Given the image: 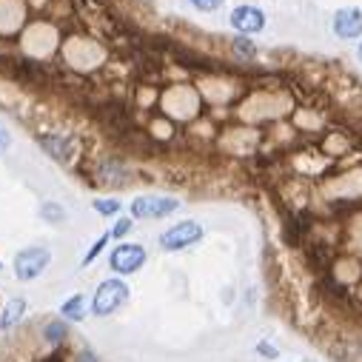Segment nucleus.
<instances>
[{"label": "nucleus", "mask_w": 362, "mask_h": 362, "mask_svg": "<svg viewBox=\"0 0 362 362\" xmlns=\"http://www.w3.org/2000/svg\"><path fill=\"white\" fill-rule=\"evenodd\" d=\"M0 362H103L98 351L71 339L66 320H43L37 328V348L29 342L4 351Z\"/></svg>", "instance_id": "1"}, {"label": "nucleus", "mask_w": 362, "mask_h": 362, "mask_svg": "<svg viewBox=\"0 0 362 362\" xmlns=\"http://www.w3.org/2000/svg\"><path fill=\"white\" fill-rule=\"evenodd\" d=\"M129 303V286L126 280L115 277V280H103L92 297V314L95 317H112L120 305Z\"/></svg>", "instance_id": "2"}, {"label": "nucleus", "mask_w": 362, "mask_h": 362, "mask_svg": "<svg viewBox=\"0 0 362 362\" xmlns=\"http://www.w3.org/2000/svg\"><path fill=\"white\" fill-rule=\"evenodd\" d=\"M49 262H52V251L49 248L29 245V248L18 251V257H15V274H18L21 283H32L49 268Z\"/></svg>", "instance_id": "3"}, {"label": "nucleus", "mask_w": 362, "mask_h": 362, "mask_svg": "<svg viewBox=\"0 0 362 362\" xmlns=\"http://www.w3.org/2000/svg\"><path fill=\"white\" fill-rule=\"evenodd\" d=\"M200 240H203V226L197 220H183V223H174L168 231H163L157 243L163 251H183Z\"/></svg>", "instance_id": "4"}, {"label": "nucleus", "mask_w": 362, "mask_h": 362, "mask_svg": "<svg viewBox=\"0 0 362 362\" xmlns=\"http://www.w3.org/2000/svg\"><path fill=\"white\" fill-rule=\"evenodd\" d=\"M132 220H163L180 209L174 197H157V194H143L132 200Z\"/></svg>", "instance_id": "5"}, {"label": "nucleus", "mask_w": 362, "mask_h": 362, "mask_svg": "<svg viewBox=\"0 0 362 362\" xmlns=\"http://www.w3.org/2000/svg\"><path fill=\"white\" fill-rule=\"evenodd\" d=\"M146 259H148V254H146L143 245H137V243H120L109 254V268L115 271V274L126 277V274H134V271H140L146 265Z\"/></svg>", "instance_id": "6"}, {"label": "nucleus", "mask_w": 362, "mask_h": 362, "mask_svg": "<svg viewBox=\"0 0 362 362\" xmlns=\"http://www.w3.org/2000/svg\"><path fill=\"white\" fill-rule=\"evenodd\" d=\"M228 23H231V29H234L237 35H243V37H251V35H259V32L265 29L268 18H265V12H262L259 6H251V4H240V6H234V9H231V15H228Z\"/></svg>", "instance_id": "7"}, {"label": "nucleus", "mask_w": 362, "mask_h": 362, "mask_svg": "<svg viewBox=\"0 0 362 362\" xmlns=\"http://www.w3.org/2000/svg\"><path fill=\"white\" fill-rule=\"evenodd\" d=\"M334 35L339 40H359L362 37V9L356 6H342L334 12Z\"/></svg>", "instance_id": "8"}, {"label": "nucleus", "mask_w": 362, "mask_h": 362, "mask_svg": "<svg viewBox=\"0 0 362 362\" xmlns=\"http://www.w3.org/2000/svg\"><path fill=\"white\" fill-rule=\"evenodd\" d=\"M98 180L103 186H126L132 174L123 163H103V165H98Z\"/></svg>", "instance_id": "9"}, {"label": "nucleus", "mask_w": 362, "mask_h": 362, "mask_svg": "<svg viewBox=\"0 0 362 362\" xmlns=\"http://www.w3.org/2000/svg\"><path fill=\"white\" fill-rule=\"evenodd\" d=\"M43 148H46L54 160L69 163L71 154H74V140H71V137H63V134H49V137H43Z\"/></svg>", "instance_id": "10"}, {"label": "nucleus", "mask_w": 362, "mask_h": 362, "mask_svg": "<svg viewBox=\"0 0 362 362\" xmlns=\"http://www.w3.org/2000/svg\"><path fill=\"white\" fill-rule=\"evenodd\" d=\"M23 314H26V300H23V297L9 300V303H6V308L0 311V331L6 334V331H12L15 325H21Z\"/></svg>", "instance_id": "11"}, {"label": "nucleus", "mask_w": 362, "mask_h": 362, "mask_svg": "<svg viewBox=\"0 0 362 362\" xmlns=\"http://www.w3.org/2000/svg\"><path fill=\"white\" fill-rule=\"evenodd\" d=\"M60 317H63L66 322H80V320L86 317V297H83V294L69 297V300L60 305Z\"/></svg>", "instance_id": "12"}, {"label": "nucleus", "mask_w": 362, "mask_h": 362, "mask_svg": "<svg viewBox=\"0 0 362 362\" xmlns=\"http://www.w3.org/2000/svg\"><path fill=\"white\" fill-rule=\"evenodd\" d=\"M234 54H237L240 60H257V46H254L248 37L237 35V37H234Z\"/></svg>", "instance_id": "13"}, {"label": "nucleus", "mask_w": 362, "mask_h": 362, "mask_svg": "<svg viewBox=\"0 0 362 362\" xmlns=\"http://www.w3.org/2000/svg\"><path fill=\"white\" fill-rule=\"evenodd\" d=\"M40 217H43L46 223H63V220H66V211H63L60 203H43V206H40Z\"/></svg>", "instance_id": "14"}, {"label": "nucleus", "mask_w": 362, "mask_h": 362, "mask_svg": "<svg viewBox=\"0 0 362 362\" xmlns=\"http://www.w3.org/2000/svg\"><path fill=\"white\" fill-rule=\"evenodd\" d=\"M95 211H100L103 217H115V214H120V200H115V197H100V200H95Z\"/></svg>", "instance_id": "15"}, {"label": "nucleus", "mask_w": 362, "mask_h": 362, "mask_svg": "<svg viewBox=\"0 0 362 362\" xmlns=\"http://www.w3.org/2000/svg\"><path fill=\"white\" fill-rule=\"evenodd\" d=\"M109 240H112V231H106V234H100V237H98V243H95L92 248H88V254L83 257V265H92V262L98 259V254H100V251L106 248V243H109Z\"/></svg>", "instance_id": "16"}, {"label": "nucleus", "mask_w": 362, "mask_h": 362, "mask_svg": "<svg viewBox=\"0 0 362 362\" xmlns=\"http://www.w3.org/2000/svg\"><path fill=\"white\" fill-rule=\"evenodd\" d=\"M189 4L197 9V12H217L226 0H189Z\"/></svg>", "instance_id": "17"}, {"label": "nucleus", "mask_w": 362, "mask_h": 362, "mask_svg": "<svg viewBox=\"0 0 362 362\" xmlns=\"http://www.w3.org/2000/svg\"><path fill=\"white\" fill-rule=\"evenodd\" d=\"M132 223H134L132 217H120V220L115 223V228H112V237H117V240H120V237H126V234L132 231Z\"/></svg>", "instance_id": "18"}, {"label": "nucleus", "mask_w": 362, "mask_h": 362, "mask_svg": "<svg viewBox=\"0 0 362 362\" xmlns=\"http://www.w3.org/2000/svg\"><path fill=\"white\" fill-rule=\"evenodd\" d=\"M257 354H259V356H265V359H277V356H280V351H277L274 345H271V342H265V339H262V342H257Z\"/></svg>", "instance_id": "19"}, {"label": "nucleus", "mask_w": 362, "mask_h": 362, "mask_svg": "<svg viewBox=\"0 0 362 362\" xmlns=\"http://www.w3.org/2000/svg\"><path fill=\"white\" fill-rule=\"evenodd\" d=\"M9 146H12V137H9V132H6L4 126H0V154H6Z\"/></svg>", "instance_id": "20"}, {"label": "nucleus", "mask_w": 362, "mask_h": 362, "mask_svg": "<svg viewBox=\"0 0 362 362\" xmlns=\"http://www.w3.org/2000/svg\"><path fill=\"white\" fill-rule=\"evenodd\" d=\"M356 57H359V63H362V40H359V49H356Z\"/></svg>", "instance_id": "21"}, {"label": "nucleus", "mask_w": 362, "mask_h": 362, "mask_svg": "<svg viewBox=\"0 0 362 362\" xmlns=\"http://www.w3.org/2000/svg\"><path fill=\"white\" fill-rule=\"evenodd\" d=\"M0 268H4V262H0Z\"/></svg>", "instance_id": "22"}]
</instances>
